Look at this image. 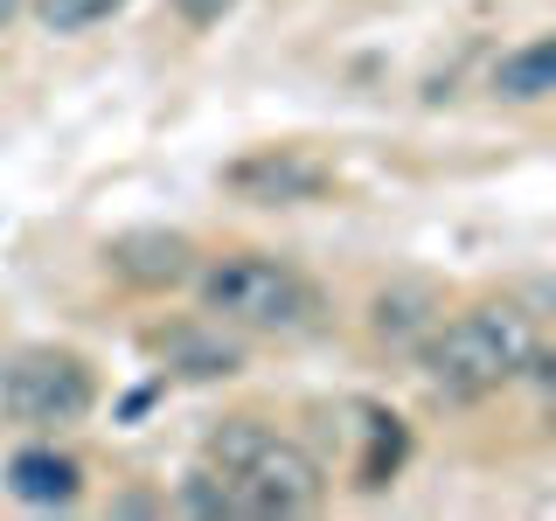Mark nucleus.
Segmentation results:
<instances>
[{"label":"nucleus","instance_id":"f257e3e1","mask_svg":"<svg viewBox=\"0 0 556 521\" xmlns=\"http://www.w3.org/2000/svg\"><path fill=\"white\" fill-rule=\"evenodd\" d=\"M529 361H535V327H529V313H515V306H473L452 327H439L431 347H425L431 390L459 396V404L501 390V382L521 376Z\"/></svg>","mask_w":556,"mask_h":521},{"label":"nucleus","instance_id":"9d476101","mask_svg":"<svg viewBox=\"0 0 556 521\" xmlns=\"http://www.w3.org/2000/svg\"><path fill=\"white\" fill-rule=\"evenodd\" d=\"M174 355H181V361H195V369H188V376H230L237 369V347L230 341H174Z\"/></svg>","mask_w":556,"mask_h":521},{"label":"nucleus","instance_id":"9b49d317","mask_svg":"<svg viewBox=\"0 0 556 521\" xmlns=\"http://www.w3.org/2000/svg\"><path fill=\"white\" fill-rule=\"evenodd\" d=\"M223 8H230V0H181V14H188V22H216Z\"/></svg>","mask_w":556,"mask_h":521},{"label":"nucleus","instance_id":"f03ea898","mask_svg":"<svg viewBox=\"0 0 556 521\" xmlns=\"http://www.w3.org/2000/svg\"><path fill=\"white\" fill-rule=\"evenodd\" d=\"M208 459H216L223 486H230L237 514H306V508H320V466L265 424H223L216 445H208Z\"/></svg>","mask_w":556,"mask_h":521},{"label":"nucleus","instance_id":"7ed1b4c3","mask_svg":"<svg viewBox=\"0 0 556 521\" xmlns=\"http://www.w3.org/2000/svg\"><path fill=\"white\" fill-rule=\"evenodd\" d=\"M202 306L230 327H257V334H286V327L313 320V285L278 257H223L202 271Z\"/></svg>","mask_w":556,"mask_h":521},{"label":"nucleus","instance_id":"20e7f679","mask_svg":"<svg viewBox=\"0 0 556 521\" xmlns=\"http://www.w3.org/2000/svg\"><path fill=\"white\" fill-rule=\"evenodd\" d=\"M91 369L63 347H28L0 369V404H8L22 424H77L91 410Z\"/></svg>","mask_w":556,"mask_h":521},{"label":"nucleus","instance_id":"0eeeda50","mask_svg":"<svg viewBox=\"0 0 556 521\" xmlns=\"http://www.w3.org/2000/svg\"><path fill=\"white\" fill-rule=\"evenodd\" d=\"M8 486L28 508H70V500H77V466H70L63 452H14Z\"/></svg>","mask_w":556,"mask_h":521},{"label":"nucleus","instance_id":"6e6552de","mask_svg":"<svg viewBox=\"0 0 556 521\" xmlns=\"http://www.w3.org/2000/svg\"><path fill=\"white\" fill-rule=\"evenodd\" d=\"M494 91L501 98H543V91H556V35L515 49V56L494 69Z\"/></svg>","mask_w":556,"mask_h":521},{"label":"nucleus","instance_id":"1a4fd4ad","mask_svg":"<svg viewBox=\"0 0 556 521\" xmlns=\"http://www.w3.org/2000/svg\"><path fill=\"white\" fill-rule=\"evenodd\" d=\"M126 0H35V14H42V28H56V35H77V28H91L104 22V14H118Z\"/></svg>","mask_w":556,"mask_h":521},{"label":"nucleus","instance_id":"39448f33","mask_svg":"<svg viewBox=\"0 0 556 521\" xmlns=\"http://www.w3.org/2000/svg\"><path fill=\"white\" fill-rule=\"evenodd\" d=\"M223 181H230L243 202H313V195H327L334 174L300 147H265V153H251V161H237Z\"/></svg>","mask_w":556,"mask_h":521},{"label":"nucleus","instance_id":"423d86ee","mask_svg":"<svg viewBox=\"0 0 556 521\" xmlns=\"http://www.w3.org/2000/svg\"><path fill=\"white\" fill-rule=\"evenodd\" d=\"M112 271H126L132 285H174V278H188V237H167V230H126L112 237Z\"/></svg>","mask_w":556,"mask_h":521},{"label":"nucleus","instance_id":"f8f14e48","mask_svg":"<svg viewBox=\"0 0 556 521\" xmlns=\"http://www.w3.org/2000/svg\"><path fill=\"white\" fill-rule=\"evenodd\" d=\"M14 8H22V0H0V28H8V22H14Z\"/></svg>","mask_w":556,"mask_h":521}]
</instances>
